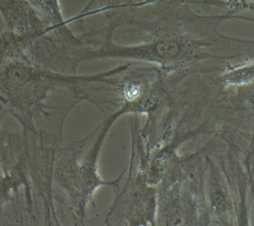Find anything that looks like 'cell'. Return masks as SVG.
Wrapping results in <instances>:
<instances>
[{
  "label": "cell",
  "mask_w": 254,
  "mask_h": 226,
  "mask_svg": "<svg viewBox=\"0 0 254 226\" xmlns=\"http://www.w3.org/2000/svg\"><path fill=\"white\" fill-rule=\"evenodd\" d=\"M82 78L29 61H10L0 65V103L23 129L50 130L62 118L61 92Z\"/></svg>",
  "instance_id": "cell-1"
},
{
  "label": "cell",
  "mask_w": 254,
  "mask_h": 226,
  "mask_svg": "<svg viewBox=\"0 0 254 226\" xmlns=\"http://www.w3.org/2000/svg\"><path fill=\"white\" fill-rule=\"evenodd\" d=\"M226 80L229 84L234 85H242L249 83L253 80V65H243L239 68L227 73L226 75Z\"/></svg>",
  "instance_id": "cell-4"
},
{
  "label": "cell",
  "mask_w": 254,
  "mask_h": 226,
  "mask_svg": "<svg viewBox=\"0 0 254 226\" xmlns=\"http://www.w3.org/2000/svg\"><path fill=\"white\" fill-rule=\"evenodd\" d=\"M7 112L3 105L0 103V132L1 124L6 117ZM12 202V183L2 163L1 147H0V226H5L10 208Z\"/></svg>",
  "instance_id": "cell-3"
},
{
  "label": "cell",
  "mask_w": 254,
  "mask_h": 226,
  "mask_svg": "<svg viewBox=\"0 0 254 226\" xmlns=\"http://www.w3.org/2000/svg\"><path fill=\"white\" fill-rule=\"evenodd\" d=\"M96 131L79 141L59 147L53 168V196L61 226L84 223L94 192L103 184L97 172L102 136Z\"/></svg>",
  "instance_id": "cell-2"
}]
</instances>
